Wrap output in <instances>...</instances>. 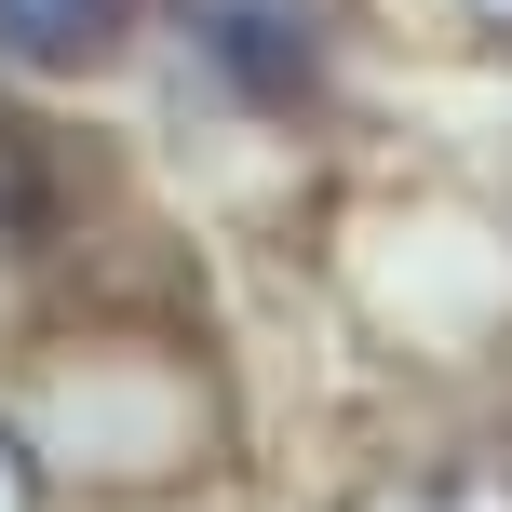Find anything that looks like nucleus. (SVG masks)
Segmentation results:
<instances>
[{"label": "nucleus", "mask_w": 512, "mask_h": 512, "mask_svg": "<svg viewBox=\"0 0 512 512\" xmlns=\"http://www.w3.org/2000/svg\"><path fill=\"white\" fill-rule=\"evenodd\" d=\"M176 432H203V391L162 378V364H135V337L122 351H54L41 391H27V445L68 459V472H95V486H176V472L203 459V445H176Z\"/></svg>", "instance_id": "nucleus-1"}, {"label": "nucleus", "mask_w": 512, "mask_h": 512, "mask_svg": "<svg viewBox=\"0 0 512 512\" xmlns=\"http://www.w3.org/2000/svg\"><path fill=\"white\" fill-rule=\"evenodd\" d=\"M135 0H0V68H95Z\"/></svg>", "instance_id": "nucleus-3"}, {"label": "nucleus", "mask_w": 512, "mask_h": 512, "mask_svg": "<svg viewBox=\"0 0 512 512\" xmlns=\"http://www.w3.org/2000/svg\"><path fill=\"white\" fill-rule=\"evenodd\" d=\"M27 216H41V149L0 122V230H27Z\"/></svg>", "instance_id": "nucleus-5"}, {"label": "nucleus", "mask_w": 512, "mask_h": 512, "mask_svg": "<svg viewBox=\"0 0 512 512\" xmlns=\"http://www.w3.org/2000/svg\"><path fill=\"white\" fill-rule=\"evenodd\" d=\"M364 512H512V486H486V472H445V486H391Z\"/></svg>", "instance_id": "nucleus-4"}, {"label": "nucleus", "mask_w": 512, "mask_h": 512, "mask_svg": "<svg viewBox=\"0 0 512 512\" xmlns=\"http://www.w3.org/2000/svg\"><path fill=\"white\" fill-rule=\"evenodd\" d=\"M243 108H297L324 81V0H162Z\"/></svg>", "instance_id": "nucleus-2"}, {"label": "nucleus", "mask_w": 512, "mask_h": 512, "mask_svg": "<svg viewBox=\"0 0 512 512\" xmlns=\"http://www.w3.org/2000/svg\"><path fill=\"white\" fill-rule=\"evenodd\" d=\"M0 512H27V432H0Z\"/></svg>", "instance_id": "nucleus-6"}, {"label": "nucleus", "mask_w": 512, "mask_h": 512, "mask_svg": "<svg viewBox=\"0 0 512 512\" xmlns=\"http://www.w3.org/2000/svg\"><path fill=\"white\" fill-rule=\"evenodd\" d=\"M459 14H486V27H512V0H459Z\"/></svg>", "instance_id": "nucleus-7"}]
</instances>
